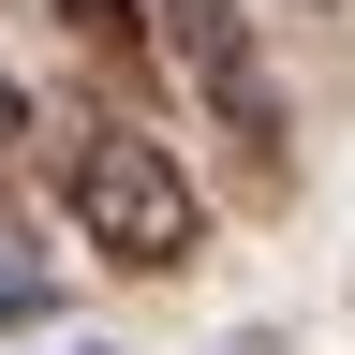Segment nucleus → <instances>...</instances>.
<instances>
[{
    "label": "nucleus",
    "instance_id": "obj_1",
    "mask_svg": "<svg viewBox=\"0 0 355 355\" xmlns=\"http://www.w3.org/2000/svg\"><path fill=\"white\" fill-rule=\"evenodd\" d=\"M60 222H74L89 266H119V282H178V266L207 252V193L178 178L163 133H133V119H89L60 148Z\"/></svg>",
    "mask_w": 355,
    "mask_h": 355
},
{
    "label": "nucleus",
    "instance_id": "obj_2",
    "mask_svg": "<svg viewBox=\"0 0 355 355\" xmlns=\"http://www.w3.org/2000/svg\"><path fill=\"white\" fill-rule=\"evenodd\" d=\"M148 30H163V74L193 89L222 133H237V163H252V178H282V163H296V133H282V89H266L252 15H237V0H148Z\"/></svg>",
    "mask_w": 355,
    "mask_h": 355
},
{
    "label": "nucleus",
    "instance_id": "obj_3",
    "mask_svg": "<svg viewBox=\"0 0 355 355\" xmlns=\"http://www.w3.org/2000/svg\"><path fill=\"white\" fill-rule=\"evenodd\" d=\"M60 15H74L89 44H104L119 74H133V60H163V30H148V0H60Z\"/></svg>",
    "mask_w": 355,
    "mask_h": 355
},
{
    "label": "nucleus",
    "instance_id": "obj_4",
    "mask_svg": "<svg viewBox=\"0 0 355 355\" xmlns=\"http://www.w3.org/2000/svg\"><path fill=\"white\" fill-rule=\"evenodd\" d=\"M30 133H44V119H30V89L0 74V207H15V178H30Z\"/></svg>",
    "mask_w": 355,
    "mask_h": 355
},
{
    "label": "nucleus",
    "instance_id": "obj_5",
    "mask_svg": "<svg viewBox=\"0 0 355 355\" xmlns=\"http://www.w3.org/2000/svg\"><path fill=\"white\" fill-rule=\"evenodd\" d=\"M222 355H282V340H266V326H252V340H222Z\"/></svg>",
    "mask_w": 355,
    "mask_h": 355
}]
</instances>
